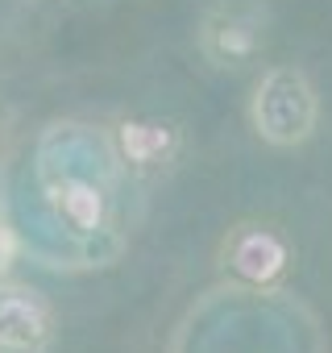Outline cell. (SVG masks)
<instances>
[{"mask_svg": "<svg viewBox=\"0 0 332 353\" xmlns=\"http://www.w3.org/2000/svg\"><path fill=\"white\" fill-rule=\"evenodd\" d=\"M13 112H9V104H0V154L9 150V141H13Z\"/></svg>", "mask_w": 332, "mask_h": 353, "instance_id": "ba28073f", "label": "cell"}, {"mask_svg": "<svg viewBox=\"0 0 332 353\" xmlns=\"http://www.w3.org/2000/svg\"><path fill=\"white\" fill-rule=\"evenodd\" d=\"M200 46H204V54H208L216 67H237V63H245L249 54H258V46H262V21H258L249 9L225 5V9H216V13L204 21Z\"/></svg>", "mask_w": 332, "mask_h": 353, "instance_id": "277c9868", "label": "cell"}, {"mask_svg": "<svg viewBox=\"0 0 332 353\" xmlns=\"http://www.w3.org/2000/svg\"><path fill=\"white\" fill-rule=\"evenodd\" d=\"M253 129L270 145H299L315 129V92L303 71L274 67L253 92Z\"/></svg>", "mask_w": 332, "mask_h": 353, "instance_id": "6da1fadb", "label": "cell"}, {"mask_svg": "<svg viewBox=\"0 0 332 353\" xmlns=\"http://www.w3.org/2000/svg\"><path fill=\"white\" fill-rule=\"evenodd\" d=\"M38 188H42V200L46 208L54 212L59 225H67V233L75 237H92L104 229V216H108V183L96 179L87 170H54L50 162H42V174H38Z\"/></svg>", "mask_w": 332, "mask_h": 353, "instance_id": "7a4b0ae2", "label": "cell"}, {"mask_svg": "<svg viewBox=\"0 0 332 353\" xmlns=\"http://www.w3.org/2000/svg\"><path fill=\"white\" fill-rule=\"evenodd\" d=\"M225 266L249 283H274L287 270V245L270 229H237L225 245Z\"/></svg>", "mask_w": 332, "mask_h": 353, "instance_id": "5b68a950", "label": "cell"}, {"mask_svg": "<svg viewBox=\"0 0 332 353\" xmlns=\"http://www.w3.org/2000/svg\"><path fill=\"white\" fill-rule=\"evenodd\" d=\"M54 341V307L42 291L0 279V353H46Z\"/></svg>", "mask_w": 332, "mask_h": 353, "instance_id": "3957f363", "label": "cell"}, {"mask_svg": "<svg viewBox=\"0 0 332 353\" xmlns=\"http://www.w3.org/2000/svg\"><path fill=\"white\" fill-rule=\"evenodd\" d=\"M179 137L166 121H149V117H133V121H121L116 129V158L133 170H158L171 162Z\"/></svg>", "mask_w": 332, "mask_h": 353, "instance_id": "8992f818", "label": "cell"}, {"mask_svg": "<svg viewBox=\"0 0 332 353\" xmlns=\"http://www.w3.org/2000/svg\"><path fill=\"white\" fill-rule=\"evenodd\" d=\"M13 262H17V233L0 221V279L13 270Z\"/></svg>", "mask_w": 332, "mask_h": 353, "instance_id": "52a82bcc", "label": "cell"}]
</instances>
